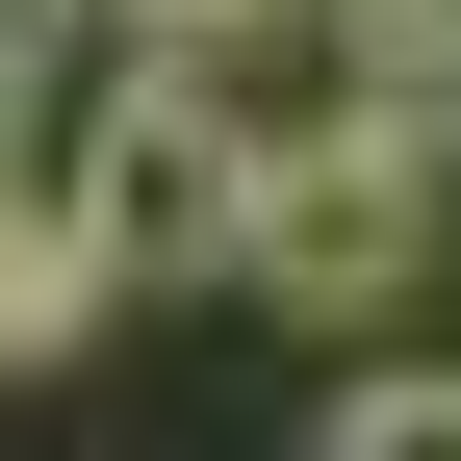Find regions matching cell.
I'll list each match as a JSON object with an SVG mask.
<instances>
[{"mask_svg":"<svg viewBox=\"0 0 461 461\" xmlns=\"http://www.w3.org/2000/svg\"><path fill=\"white\" fill-rule=\"evenodd\" d=\"M436 230H461V154H411L359 77H333V103H257V129H230V230L205 257L257 282L282 333H359V308L436 282Z\"/></svg>","mask_w":461,"mask_h":461,"instance_id":"1","label":"cell"},{"mask_svg":"<svg viewBox=\"0 0 461 461\" xmlns=\"http://www.w3.org/2000/svg\"><path fill=\"white\" fill-rule=\"evenodd\" d=\"M103 308V77H51V26L0 51V359Z\"/></svg>","mask_w":461,"mask_h":461,"instance_id":"2","label":"cell"},{"mask_svg":"<svg viewBox=\"0 0 461 461\" xmlns=\"http://www.w3.org/2000/svg\"><path fill=\"white\" fill-rule=\"evenodd\" d=\"M308 461H461V359H411V384H359Z\"/></svg>","mask_w":461,"mask_h":461,"instance_id":"3","label":"cell"},{"mask_svg":"<svg viewBox=\"0 0 461 461\" xmlns=\"http://www.w3.org/2000/svg\"><path fill=\"white\" fill-rule=\"evenodd\" d=\"M0 26H51V0H0Z\"/></svg>","mask_w":461,"mask_h":461,"instance_id":"4","label":"cell"},{"mask_svg":"<svg viewBox=\"0 0 461 461\" xmlns=\"http://www.w3.org/2000/svg\"><path fill=\"white\" fill-rule=\"evenodd\" d=\"M0 51H26V26H0Z\"/></svg>","mask_w":461,"mask_h":461,"instance_id":"5","label":"cell"}]
</instances>
